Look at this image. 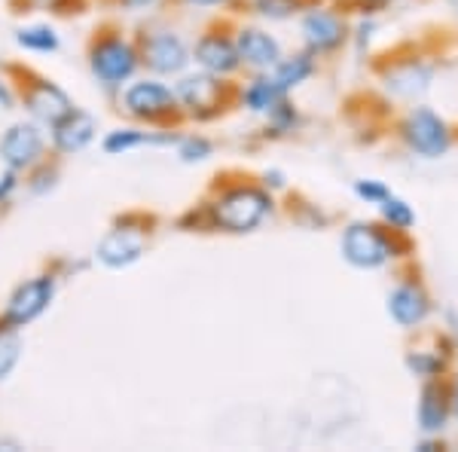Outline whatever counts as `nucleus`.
Segmentation results:
<instances>
[{
  "label": "nucleus",
  "mask_w": 458,
  "mask_h": 452,
  "mask_svg": "<svg viewBox=\"0 0 458 452\" xmlns=\"http://www.w3.org/2000/svg\"><path fill=\"white\" fill-rule=\"evenodd\" d=\"M89 73L95 77V83L105 89L107 95H120L125 83L135 80V73L141 71V55H138V43L129 40L116 28H101L89 40L86 49Z\"/></svg>",
  "instance_id": "nucleus-1"
},
{
  "label": "nucleus",
  "mask_w": 458,
  "mask_h": 452,
  "mask_svg": "<svg viewBox=\"0 0 458 452\" xmlns=\"http://www.w3.org/2000/svg\"><path fill=\"white\" fill-rule=\"evenodd\" d=\"M153 217L141 211H125L110 224V229L95 244V263L105 269H129L150 248Z\"/></svg>",
  "instance_id": "nucleus-2"
},
{
  "label": "nucleus",
  "mask_w": 458,
  "mask_h": 452,
  "mask_svg": "<svg viewBox=\"0 0 458 452\" xmlns=\"http://www.w3.org/2000/svg\"><path fill=\"white\" fill-rule=\"evenodd\" d=\"M269 211H272V196L260 187H250V183L220 192L208 205L211 226L224 229V233H235V235L254 233V229L269 217Z\"/></svg>",
  "instance_id": "nucleus-3"
},
{
  "label": "nucleus",
  "mask_w": 458,
  "mask_h": 452,
  "mask_svg": "<svg viewBox=\"0 0 458 452\" xmlns=\"http://www.w3.org/2000/svg\"><path fill=\"white\" fill-rule=\"evenodd\" d=\"M6 71L19 77L13 86H16L19 105L28 110V120L40 123L43 129H53L62 116H68L71 110L77 107L71 95L58 83H53L49 77H43V73L19 68V64H6Z\"/></svg>",
  "instance_id": "nucleus-4"
},
{
  "label": "nucleus",
  "mask_w": 458,
  "mask_h": 452,
  "mask_svg": "<svg viewBox=\"0 0 458 452\" xmlns=\"http://www.w3.org/2000/svg\"><path fill=\"white\" fill-rule=\"evenodd\" d=\"M116 101H120V110L125 116H131L135 123H144V125L172 123L177 120V114H181L174 86H165L157 77L125 83L123 92L116 95Z\"/></svg>",
  "instance_id": "nucleus-5"
},
{
  "label": "nucleus",
  "mask_w": 458,
  "mask_h": 452,
  "mask_svg": "<svg viewBox=\"0 0 458 452\" xmlns=\"http://www.w3.org/2000/svg\"><path fill=\"white\" fill-rule=\"evenodd\" d=\"M58 285H62V276L53 269H43L37 272V276L19 281L16 287H13V294L6 296L4 303V312L0 318L10 324H16V328H31L37 318H43L49 312V306L55 303V294H58Z\"/></svg>",
  "instance_id": "nucleus-6"
},
{
  "label": "nucleus",
  "mask_w": 458,
  "mask_h": 452,
  "mask_svg": "<svg viewBox=\"0 0 458 452\" xmlns=\"http://www.w3.org/2000/svg\"><path fill=\"white\" fill-rule=\"evenodd\" d=\"M49 153V138L40 123L16 120L0 135V162L4 168H13L19 175H28L34 166H40Z\"/></svg>",
  "instance_id": "nucleus-7"
},
{
  "label": "nucleus",
  "mask_w": 458,
  "mask_h": 452,
  "mask_svg": "<svg viewBox=\"0 0 458 452\" xmlns=\"http://www.w3.org/2000/svg\"><path fill=\"white\" fill-rule=\"evenodd\" d=\"M138 55H141V68L150 71L153 77H177L193 62V53L183 43V37L168 28H153L138 37Z\"/></svg>",
  "instance_id": "nucleus-8"
},
{
  "label": "nucleus",
  "mask_w": 458,
  "mask_h": 452,
  "mask_svg": "<svg viewBox=\"0 0 458 452\" xmlns=\"http://www.w3.org/2000/svg\"><path fill=\"white\" fill-rule=\"evenodd\" d=\"M174 95L181 110H187L190 116H199V120L224 110V80L208 71L181 73V80L174 83Z\"/></svg>",
  "instance_id": "nucleus-9"
},
{
  "label": "nucleus",
  "mask_w": 458,
  "mask_h": 452,
  "mask_svg": "<svg viewBox=\"0 0 458 452\" xmlns=\"http://www.w3.org/2000/svg\"><path fill=\"white\" fill-rule=\"evenodd\" d=\"M95 138H98V120L89 110L73 107L49 129V150L55 157H77L95 144Z\"/></svg>",
  "instance_id": "nucleus-10"
},
{
  "label": "nucleus",
  "mask_w": 458,
  "mask_h": 452,
  "mask_svg": "<svg viewBox=\"0 0 458 452\" xmlns=\"http://www.w3.org/2000/svg\"><path fill=\"white\" fill-rule=\"evenodd\" d=\"M391 254H394V251H391V242L376 226L352 224L349 229H345L343 257L352 266H360V269H376V266L386 263Z\"/></svg>",
  "instance_id": "nucleus-11"
},
{
  "label": "nucleus",
  "mask_w": 458,
  "mask_h": 452,
  "mask_svg": "<svg viewBox=\"0 0 458 452\" xmlns=\"http://www.w3.org/2000/svg\"><path fill=\"white\" fill-rule=\"evenodd\" d=\"M193 62L202 71L214 73V77H229V73H235L242 68L235 40H229L226 34H217V31H208V34L199 37L196 47H193Z\"/></svg>",
  "instance_id": "nucleus-12"
},
{
  "label": "nucleus",
  "mask_w": 458,
  "mask_h": 452,
  "mask_svg": "<svg viewBox=\"0 0 458 452\" xmlns=\"http://www.w3.org/2000/svg\"><path fill=\"white\" fill-rule=\"evenodd\" d=\"M177 141H181V135H174V132H150L125 125V129H114L101 138V150L107 157H125V153L141 150V147H177Z\"/></svg>",
  "instance_id": "nucleus-13"
},
{
  "label": "nucleus",
  "mask_w": 458,
  "mask_h": 452,
  "mask_svg": "<svg viewBox=\"0 0 458 452\" xmlns=\"http://www.w3.org/2000/svg\"><path fill=\"white\" fill-rule=\"evenodd\" d=\"M235 49H239L242 64L254 71H272L282 62V47H278L276 37H269L260 28H242L235 37Z\"/></svg>",
  "instance_id": "nucleus-14"
},
{
  "label": "nucleus",
  "mask_w": 458,
  "mask_h": 452,
  "mask_svg": "<svg viewBox=\"0 0 458 452\" xmlns=\"http://www.w3.org/2000/svg\"><path fill=\"white\" fill-rule=\"evenodd\" d=\"M406 141L410 147H416L425 157H440L449 147L446 125H443L431 110H416V114L406 120Z\"/></svg>",
  "instance_id": "nucleus-15"
},
{
  "label": "nucleus",
  "mask_w": 458,
  "mask_h": 452,
  "mask_svg": "<svg viewBox=\"0 0 458 452\" xmlns=\"http://www.w3.org/2000/svg\"><path fill=\"white\" fill-rule=\"evenodd\" d=\"M345 37V25L339 21L334 13L324 10H312L306 19H302V40L312 53H330L343 43Z\"/></svg>",
  "instance_id": "nucleus-16"
},
{
  "label": "nucleus",
  "mask_w": 458,
  "mask_h": 452,
  "mask_svg": "<svg viewBox=\"0 0 458 452\" xmlns=\"http://www.w3.org/2000/svg\"><path fill=\"white\" fill-rule=\"evenodd\" d=\"M284 98H287V92L272 77H257L254 83H248L245 92H242V105H245L250 114H266V116L282 105Z\"/></svg>",
  "instance_id": "nucleus-17"
},
{
  "label": "nucleus",
  "mask_w": 458,
  "mask_h": 452,
  "mask_svg": "<svg viewBox=\"0 0 458 452\" xmlns=\"http://www.w3.org/2000/svg\"><path fill=\"white\" fill-rule=\"evenodd\" d=\"M388 309H391V315H394V321L419 324L428 315V300H425V294L419 291V287L403 285V287H397V291L388 296Z\"/></svg>",
  "instance_id": "nucleus-18"
},
{
  "label": "nucleus",
  "mask_w": 458,
  "mask_h": 452,
  "mask_svg": "<svg viewBox=\"0 0 458 452\" xmlns=\"http://www.w3.org/2000/svg\"><path fill=\"white\" fill-rule=\"evenodd\" d=\"M16 43H19V49L34 53V55H55L58 49H62L58 31L53 25H43V21H37V25H21L16 31Z\"/></svg>",
  "instance_id": "nucleus-19"
},
{
  "label": "nucleus",
  "mask_w": 458,
  "mask_h": 452,
  "mask_svg": "<svg viewBox=\"0 0 458 452\" xmlns=\"http://www.w3.org/2000/svg\"><path fill=\"white\" fill-rule=\"evenodd\" d=\"M21 354H25V337H21V328L0 318V382H6L13 373H16Z\"/></svg>",
  "instance_id": "nucleus-20"
},
{
  "label": "nucleus",
  "mask_w": 458,
  "mask_h": 452,
  "mask_svg": "<svg viewBox=\"0 0 458 452\" xmlns=\"http://www.w3.org/2000/svg\"><path fill=\"white\" fill-rule=\"evenodd\" d=\"M312 71H315L312 55L300 53V55H293V58H282V62L272 68V80H276V83L282 86L284 92H291L293 86H300L302 80L312 77Z\"/></svg>",
  "instance_id": "nucleus-21"
},
{
  "label": "nucleus",
  "mask_w": 458,
  "mask_h": 452,
  "mask_svg": "<svg viewBox=\"0 0 458 452\" xmlns=\"http://www.w3.org/2000/svg\"><path fill=\"white\" fill-rule=\"evenodd\" d=\"M58 177H62L58 162L43 159L40 166H34L31 172L25 175V190L31 192V196H49V192L58 187Z\"/></svg>",
  "instance_id": "nucleus-22"
},
{
  "label": "nucleus",
  "mask_w": 458,
  "mask_h": 452,
  "mask_svg": "<svg viewBox=\"0 0 458 452\" xmlns=\"http://www.w3.org/2000/svg\"><path fill=\"white\" fill-rule=\"evenodd\" d=\"M211 153H214V144L208 138H202V135H190V138L177 141V157H181V162H187V166L208 159Z\"/></svg>",
  "instance_id": "nucleus-23"
},
{
  "label": "nucleus",
  "mask_w": 458,
  "mask_h": 452,
  "mask_svg": "<svg viewBox=\"0 0 458 452\" xmlns=\"http://www.w3.org/2000/svg\"><path fill=\"white\" fill-rule=\"evenodd\" d=\"M419 419H422V425L428 428V431H434V428L443 425V404H440V397L434 388L425 391L422 406H419Z\"/></svg>",
  "instance_id": "nucleus-24"
},
{
  "label": "nucleus",
  "mask_w": 458,
  "mask_h": 452,
  "mask_svg": "<svg viewBox=\"0 0 458 452\" xmlns=\"http://www.w3.org/2000/svg\"><path fill=\"white\" fill-rule=\"evenodd\" d=\"M382 214H386V217H388L394 226H410V224H412V211L406 209L401 199L391 196V192H388L386 199H382Z\"/></svg>",
  "instance_id": "nucleus-25"
},
{
  "label": "nucleus",
  "mask_w": 458,
  "mask_h": 452,
  "mask_svg": "<svg viewBox=\"0 0 458 452\" xmlns=\"http://www.w3.org/2000/svg\"><path fill=\"white\" fill-rule=\"evenodd\" d=\"M19 190H21V175L13 172V168H4V172H0V209L13 205V199L19 196Z\"/></svg>",
  "instance_id": "nucleus-26"
},
{
  "label": "nucleus",
  "mask_w": 458,
  "mask_h": 452,
  "mask_svg": "<svg viewBox=\"0 0 458 452\" xmlns=\"http://www.w3.org/2000/svg\"><path fill=\"white\" fill-rule=\"evenodd\" d=\"M297 10V0H257V13L266 19H287Z\"/></svg>",
  "instance_id": "nucleus-27"
},
{
  "label": "nucleus",
  "mask_w": 458,
  "mask_h": 452,
  "mask_svg": "<svg viewBox=\"0 0 458 452\" xmlns=\"http://www.w3.org/2000/svg\"><path fill=\"white\" fill-rule=\"evenodd\" d=\"M358 196L360 199H367V202H382V199L388 196V190L382 187V183H376V181H358Z\"/></svg>",
  "instance_id": "nucleus-28"
},
{
  "label": "nucleus",
  "mask_w": 458,
  "mask_h": 452,
  "mask_svg": "<svg viewBox=\"0 0 458 452\" xmlns=\"http://www.w3.org/2000/svg\"><path fill=\"white\" fill-rule=\"evenodd\" d=\"M16 105H19V95L13 80L0 77V110H16Z\"/></svg>",
  "instance_id": "nucleus-29"
},
{
  "label": "nucleus",
  "mask_w": 458,
  "mask_h": 452,
  "mask_svg": "<svg viewBox=\"0 0 458 452\" xmlns=\"http://www.w3.org/2000/svg\"><path fill=\"white\" fill-rule=\"evenodd\" d=\"M110 4L123 13H144V10H150V6H157L159 0H110Z\"/></svg>",
  "instance_id": "nucleus-30"
},
{
  "label": "nucleus",
  "mask_w": 458,
  "mask_h": 452,
  "mask_svg": "<svg viewBox=\"0 0 458 452\" xmlns=\"http://www.w3.org/2000/svg\"><path fill=\"white\" fill-rule=\"evenodd\" d=\"M190 4H199V6H217V4H226V0H190Z\"/></svg>",
  "instance_id": "nucleus-31"
}]
</instances>
